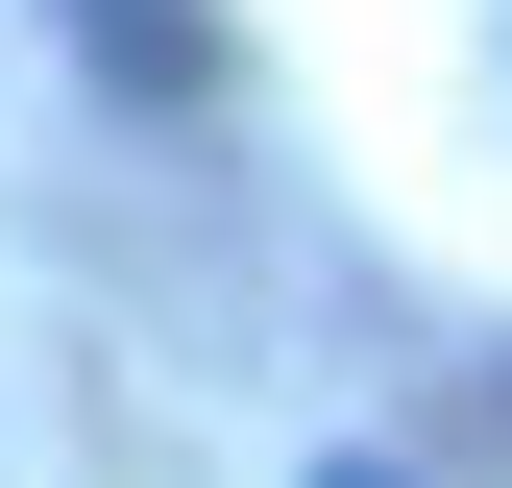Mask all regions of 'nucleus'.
<instances>
[{
	"label": "nucleus",
	"instance_id": "1",
	"mask_svg": "<svg viewBox=\"0 0 512 488\" xmlns=\"http://www.w3.org/2000/svg\"><path fill=\"white\" fill-rule=\"evenodd\" d=\"M74 25H98V49H122V74H147V98H196V74H220V49H196V25H171V0H74Z\"/></svg>",
	"mask_w": 512,
	"mask_h": 488
}]
</instances>
